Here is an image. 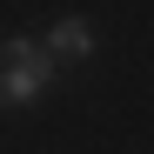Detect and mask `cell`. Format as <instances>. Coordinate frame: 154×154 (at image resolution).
Here are the masks:
<instances>
[{
    "label": "cell",
    "mask_w": 154,
    "mask_h": 154,
    "mask_svg": "<svg viewBox=\"0 0 154 154\" xmlns=\"http://www.w3.org/2000/svg\"><path fill=\"white\" fill-rule=\"evenodd\" d=\"M54 81H60V67L47 60L40 40H7L0 47V107H34Z\"/></svg>",
    "instance_id": "cell-1"
},
{
    "label": "cell",
    "mask_w": 154,
    "mask_h": 154,
    "mask_svg": "<svg viewBox=\"0 0 154 154\" xmlns=\"http://www.w3.org/2000/svg\"><path fill=\"white\" fill-rule=\"evenodd\" d=\"M87 54H94V27L81 14H60L54 27H47V60L60 67V60H87Z\"/></svg>",
    "instance_id": "cell-2"
}]
</instances>
